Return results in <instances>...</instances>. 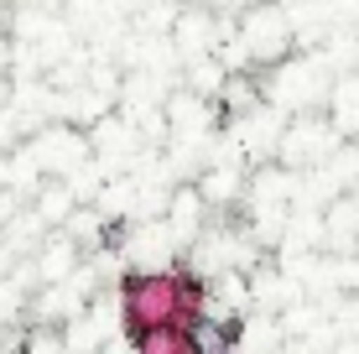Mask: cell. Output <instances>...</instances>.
I'll return each mask as SVG.
<instances>
[{
    "instance_id": "3957f363",
    "label": "cell",
    "mask_w": 359,
    "mask_h": 354,
    "mask_svg": "<svg viewBox=\"0 0 359 354\" xmlns=\"http://www.w3.org/2000/svg\"><path fill=\"white\" fill-rule=\"evenodd\" d=\"M135 354H193L188 328H151V334H135Z\"/></svg>"
},
{
    "instance_id": "7a4b0ae2",
    "label": "cell",
    "mask_w": 359,
    "mask_h": 354,
    "mask_svg": "<svg viewBox=\"0 0 359 354\" xmlns=\"http://www.w3.org/2000/svg\"><path fill=\"white\" fill-rule=\"evenodd\" d=\"M188 339H193V354H234V328H229V323L198 318V323L188 328Z\"/></svg>"
},
{
    "instance_id": "6da1fadb",
    "label": "cell",
    "mask_w": 359,
    "mask_h": 354,
    "mask_svg": "<svg viewBox=\"0 0 359 354\" xmlns=\"http://www.w3.org/2000/svg\"><path fill=\"white\" fill-rule=\"evenodd\" d=\"M203 318V287L188 271H151L126 282V328L151 334V328H193Z\"/></svg>"
}]
</instances>
